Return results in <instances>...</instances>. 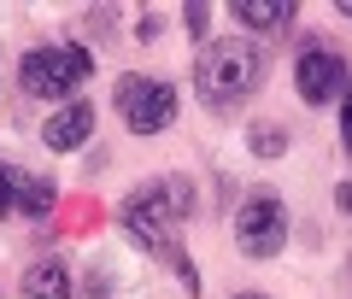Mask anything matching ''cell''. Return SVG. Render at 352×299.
Instances as JSON below:
<instances>
[{"instance_id":"obj_1","label":"cell","mask_w":352,"mask_h":299,"mask_svg":"<svg viewBox=\"0 0 352 299\" xmlns=\"http://www.w3.org/2000/svg\"><path fill=\"white\" fill-rule=\"evenodd\" d=\"M194 217V182L188 176H153L147 188H135V194L124 199V212H118V223H124V235L135 241L147 258H182V223Z\"/></svg>"},{"instance_id":"obj_2","label":"cell","mask_w":352,"mask_h":299,"mask_svg":"<svg viewBox=\"0 0 352 299\" xmlns=\"http://www.w3.org/2000/svg\"><path fill=\"white\" fill-rule=\"evenodd\" d=\"M258 76H264V53H258V41H247V36L206 41L200 59H194V88H200V100L212 112H235L241 100L258 88Z\"/></svg>"},{"instance_id":"obj_3","label":"cell","mask_w":352,"mask_h":299,"mask_svg":"<svg viewBox=\"0 0 352 299\" xmlns=\"http://www.w3.org/2000/svg\"><path fill=\"white\" fill-rule=\"evenodd\" d=\"M88 76H94V53H88L82 41H47V47H30L24 59H18V82L36 100H65V106H71V94Z\"/></svg>"},{"instance_id":"obj_4","label":"cell","mask_w":352,"mask_h":299,"mask_svg":"<svg viewBox=\"0 0 352 299\" xmlns=\"http://www.w3.org/2000/svg\"><path fill=\"white\" fill-rule=\"evenodd\" d=\"M176 88L164 82V76H124L118 82V112H124V124L135 129V135H159V129L176 124Z\"/></svg>"},{"instance_id":"obj_5","label":"cell","mask_w":352,"mask_h":299,"mask_svg":"<svg viewBox=\"0 0 352 299\" xmlns=\"http://www.w3.org/2000/svg\"><path fill=\"white\" fill-rule=\"evenodd\" d=\"M282 241H288V206L276 194H252L235 212V247L247 258H276Z\"/></svg>"},{"instance_id":"obj_6","label":"cell","mask_w":352,"mask_h":299,"mask_svg":"<svg viewBox=\"0 0 352 299\" xmlns=\"http://www.w3.org/2000/svg\"><path fill=\"white\" fill-rule=\"evenodd\" d=\"M294 88H300L305 106H329V100H340V94L352 88V71H346V59H340V53L305 47L300 65H294Z\"/></svg>"},{"instance_id":"obj_7","label":"cell","mask_w":352,"mask_h":299,"mask_svg":"<svg viewBox=\"0 0 352 299\" xmlns=\"http://www.w3.org/2000/svg\"><path fill=\"white\" fill-rule=\"evenodd\" d=\"M88 135H94V106H88V100H71V106H59V112L47 118V129H41V141H47L53 153H76Z\"/></svg>"},{"instance_id":"obj_8","label":"cell","mask_w":352,"mask_h":299,"mask_svg":"<svg viewBox=\"0 0 352 299\" xmlns=\"http://www.w3.org/2000/svg\"><path fill=\"white\" fill-rule=\"evenodd\" d=\"M24 299H71V264L65 258H36L24 270Z\"/></svg>"},{"instance_id":"obj_9","label":"cell","mask_w":352,"mask_h":299,"mask_svg":"<svg viewBox=\"0 0 352 299\" xmlns=\"http://www.w3.org/2000/svg\"><path fill=\"white\" fill-rule=\"evenodd\" d=\"M229 12H235L241 30H282L294 18V6H288V0H235Z\"/></svg>"},{"instance_id":"obj_10","label":"cell","mask_w":352,"mask_h":299,"mask_svg":"<svg viewBox=\"0 0 352 299\" xmlns=\"http://www.w3.org/2000/svg\"><path fill=\"white\" fill-rule=\"evenodd\" d=\"M53 206H59V188H53V176H24V194H18V212L30 217V223H47Z\"/></svg>"},{"instance_id":"obj_11","label":"cell","mask_w":352,"mask_h":299,"mask_svg":"<svg viewBox=\"0 0 352 299\" xmlns=\"http://www.w3.org/2000/svg\"><path fill=\"white\" fill-rule=\"evenodd\" d=\"M247 147L258 153V159H276V153H288V129H282V124H252L247 129Z\"/></svg>"},{"instance_id":"obj_12","label":"cell","mask_w":352,"mask_h":299,"mask_svg":"<svg viewBox=\"0 0 352 299\" xmlns=\"http://www.w3.org/2000/svg\"><path fill=\"white\" fill-rule=\"evenodd\" d=\"M18 194H24V170L0 159V217H12V212H18Z\"/></svg>"},{"instance_id":"obj_13","label":"cell","mask_w":352,"mask_h":299,"mask_svg":"<svg viewBox=\"0 0 352 299\" xmlns=\"http://www.w3.org/2000/svg\"><path fill=\"white\" fill-rule=\"evenodd\" d=\"M182 24H188V36H194V41H206V24H212V6H200V0H194L188 12H182Z\"/></svg>"},{"instance_id":"obj_14","label":"cell","mask_w":352,"mask_h":299,"mask_svg":"<svg viewBox=\"0 0 352 299\" xmlns=\"http://www.w3.org/2000/svg\"><path fill=\"white\" fill-rule=\"evenodd\" d=\"M340 147H346V159H352V88L340 94Z\"/></svg>"},{"instance_id":"obj_15","label":"cell","mask_w":352,"mask_h":299,"mask_svg":"<svg viewBox=\"0 0 352 299\" xmlns=\"http://www.w3.org/2000/svg\"><path fill=\"white\" fill-rule=\"evenodd\" d=\"M335 206H340V212L352 217V182H340V188H335Z\"/></svg>"},{"instance_id":"obj_16","label":"cell","mask_w":352,"mask_h":299,"mask_svg":"<svg viewBox=\"0 0 352 299\" xmlns=\"http://www.w3.org/2000/svg\"><path fill=\"white\" fill-rule=\"evenodd\" d=\"M235 299H264V294H235Z\"/></svg>"},{"instance_id":"obj_17","label":"cell","mask_w":352,"mask_h":299,"mask_svg":"<svg viewBox=\"0 0 352 299\" xmlns=\"http://www.w3.org/2000/svg\"><path fill=\"white\" fill-rule=\"evenodd\" d=\"M340 18H352V6H340Z\"/></svg>"}]
</instances>
